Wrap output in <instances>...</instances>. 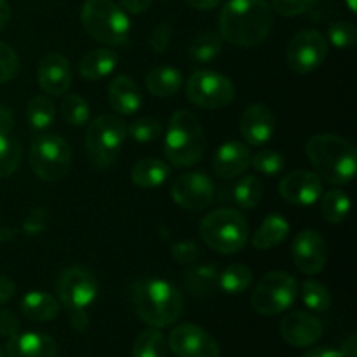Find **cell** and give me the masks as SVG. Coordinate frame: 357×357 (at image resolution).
<instances>
[{"mask_svg":"<svg viewBox=\"0 0 357 357\" xmlns=\"http://www.w3.org/2000/svg\"><path fill=\"white\" fill-rule=\"evenodd\" d=\"M274 10L267 0H229L220 13V37L239 47H253L268 37Z\"/></svg>","mask_w":357,"mask_h":357,"instance_id":"6da1fadb","label":"cell"},{"mask_svg":"<svg viewBox=\"0 0 357 357\" xmlns=\"http://www.w3.org/2000/svg\"><path fill=\"white\" fill-rule=\"evenodd\" d=\"M305 152L316 174L331 185L351 183L357 171L356 146L331 132L316 135L307 142Z\"/></svg>","mask_w":357,"mask_h":357,"instance_id":"7a4b0ae2","label":"cell"},{"mask_svg":"<svg viewBox=\"0 0 357 357\" xmlns=\"http://www.w3.org/2000/svg\"><path fill=\"white\" fill-rule=\"evenodd\" d=\"M132 305L143 323L152 328H167L183 314V296L171 282L149 278L132 286Z\"/></svg>","mask_w":357,"mask_h":357,"instance_id":"3957f363","label":"cell"},{"mask_svg":"<svg viewBox=\"0 0 357 357\" xmlns=\"http://www.w3.org/2000/svg\"><path fill=\"white\" fill-rule=\"evenodd\" d=\"M206 139L201 121L190 110H178L171 115L164 136V153L176 167H190L201 160Z\"/></svg>","mask_w":357,"mask_h":357,"instance_id":"277c9868","label":"cell"},{"mask_svg":"<svg viewBox=\"0 0 357 357\" xmlns=\"http://www.w3.org/2000/svg\"><path fill=\"white\" fill-rule=\"evenodd\" d=\"M58 302L70 314V323L75 331H86L89 326L87 309L96 300L98 281L93 272L84 267H68L59 274L56 282Z\"/></svg>","mask_w":357,"mask_h":357,"instance_id":"5b68a950","label":"cell"},{"mask_svg":"<svg viewBox=\"0 0 357 357\" xmlns=\"http://www.w3.org/2000/svg\"><path fill=\"white\" fill-rule=\"evenodd\" d=\"M80 20L87 33L100 44L117 47L128 42L131 23L122 7L112 0H86Z\"/></svg>","mask_w":357,"mask_h":357,"instance_id":"8992f818","label":"cell"},{"mask_svg":"<svg viewBox=\"0 0 357 357\" xmlns=\"http://www.w3.org/2000/svg\"><path fill=\"white\" fill-rule=\"evenodd\" d=\"M201 239L213 251L222 255H234L243 251L250 237L246 218L236 209H216L204 216L199 223Z\"/></svg>","mask_w":357,"mask_h":357,"instance_id":"52a82bcc","label":"cell"},{"mask_svg":"<svg viewBox=\"0 0 357 357\" xmlns=\"http://www.w3.org/2000/svg\"><path fill=\"white\" fill-rule=\"evenodd\" d=\"M128 136V126L119 115L103 114L89 121L86 129V153L96 169H107L119 157Z\"/></svg>","mask_w":357,"mask_h":357,"instance_id":"ba28073f","label":"cell"},{"mask_svg":"<svg viewBox=\"0 0 357 357\" xmlns=\"http://www.w3.org/2000/svg\"><path fill=\"white\" fill-rule=\"evenodd\" d=\"M30 166L42 181H61L72 167V149L58 135L35 136L30 146Z\"/></svg>","mask_w":357,"mask_h":357,"instance_id":"9c48e42d","label":"cell"},{"mask_svg":"<svg viewBox=\"0 0 357 357\" xmlns=\"http://www.w3.org/2000/svg\"><path fill=\"white\" fill-rule=\"evenodd\" d=\"M298 282L284 271L265 274L251 293V307L260 316H278L295 303Z\"/></svg>","mask_w":357,"mask_h":357,"instance_id":"30bf717a","label":"cell"},{"mask_svg":"<svg viewBox=\"0 0 357 357\" xmlns=\"http://www.w3.org/2000/svg\"><path fill=\"white\" fill-rule=\"evenodd\" d=\"M187 98L195 107L218 110L236 98V87L229 77L213 70H199L187 80Z\"/></svg>","mask_w":357,"mask_h":357,"instance_id":"8fae6325","label":"cell"},{"mask_svg":"<svg viewBox=\"0 0 357 357\" xmlns=\"http://www.w3.org/2000/svg\"><path fill=\"white\" fill-rule=\"evenodd\" d=\"M328 56V40L316 30L298 31L286 49L288 66L296 73H310L319 68Z\"/></svg>","mask_w":357,"mask_h":357,"instance_id":"7c38bea8","label":"cell"},{"mask_svg":"<svg viewBox=\"0 0 357 357\" xmlns=\"http://www.w3.org/2000/svg\"><path fill=\"white\" fill-rule=\"evenodd\" d=\"M167 347L176 357H220V345L197 324L185 323L174 328Z\"/></svg>","mask_w":357,"mask_h":357,"instance_id":"4fadbf2b","label":"cell"},{"mask_svg":"<svg viewBox=\"0 0 357 357\" xmlns=\"http://www.w3.org/2000/svg\"><path fill=\"white\" fill-rule=\"evenodd\" d=\"M171 197L188 211H202L215 199V183L204 173H185L173 181Z\"/></svg>","mask_w":357,"mask_h":357,"instance_id":"5bb4252c","label":"cell"},{"mask_svg":"<svg viewBox=\"0 0 357 357\" xmlns=\"http://www.w3.org/2000/svg\"><path fill=\"white\" fill-rule=\"evenodd\" d=\"M293 261L303 274H319L328 260V246L319 232L303 230L295 237L291 246Z\"/></svg>","mask_w":357,"mask_h":357,"instance_id":"9a60e30c","label":"cell"},{"mask_svg":"<svg viewBox=\"0 0 357 357\" xmlns=\"http://www.w3.org/2000/svg\"><path fill=\"white\" fill-rule=\"evenodd\" d=\"M279 194L289 204L310 206L323 194V181L312 171L296 169L282 178Z\"/></svg>","mask_w":357,"mask_h":357,"instance_id":"2e32d148","label":"cell"},{"mask_svg":"<svg viewBox=\"0 0 357 357\" xmlns=\"http://www.w3.org/2000/svg\"><path fill=\"white\" fill-rule=\"evenodd\" d=\"M37 80L40 89L51 96H61L70 89L73 80L72 66L68 58L59 52H49L42 58L37 70Z\"/></svg>","mask_w":357,"mask_h":357,"instance_id":"e0dca14e","label":"cell"},{"mask_svg":"<svg viewBox=\"0 0 357 357\" xmlns=\"http://www.w3.org/2000/svg\"><path fill=\"white\" fill-rule=\"evenodd\" d=\"M321 335H323V323L309 312L296 310L281 321V337L293 347H310L319 340Z\"/></svg>","mask_w":357,"mask_h":357,"instance_id":"ac0fdd59","label":"cell"},{"mask_svg":"<svg viewBox=\"0 0 357 357\" xmlns=\"http://www.w3.org/2000/svg\"><path fill=\"white\" fill-rule=\"evenodd\" d=\"M275 131V117L264 103H255L241 119V135L248 145L260 146L272 138Z\"/></svg>","mask_w":357,"mask_h":357,"instance_id":"d6986e66","label":"cell"},{"mask_svg":"<svg viewBox=\"0 0 357 357\" xmlns=\"http://www.w3.org/2000/svg\"><path fill=\"white\" fill-rule=\"evenodd\" d=\"M251 166V152L244 143L227 142L215 153V173L223 180H232L246 173Z\"/></svg>","mask_w":357,"mask_h":357,"instance_id":"ffe728a7","label":"cell"},{"mask_svg":"<svg viewBox=\"0 0 357 357\" xmlns=\"http://www.w3.org/2000/svg\"><path fill=\"white\" fill-rule=\"evenodd\" d=\"M7 357H58V345L45 333L20 331L7 340Z\"/></svg>","mask_w":357,"mask_h":357,"instance_id":"44dd1931","label":"cell"},{"mask_svg":"<svg viewBox=\"0 0 357 357\" xmlns=\"http://www.w3.org/2000/svg\"><path fill=\"white\" fill-rule=\"evenodd\" d=\"M108 103L119 115H132L142 107V93L135 80L119 75L108 86Z\"/></svg>","mask_w":357,"mask_h":357,"instance_id":"7402d4cb","label":"cell"},{"mask_svg":"<svg viewBox=\"0 0 357 357\" xmlns=\"http://www.w3.org/2000/svg\"><path fill=\"white\" fill-rule=\"evenodd\" d=\"M117 63L119 54L114 49H94V51H89L82 59H80L79 72L86 80L96 82V80H101L105 79V77L110 75L115 70V66H117Z\"/></svg>","mask_w":357,"mask_h":357,"instance_id":"603a6c76","label":"cell"},{"mask_svg":"<svg viewBox=\"0 0 357 357\" xmlns=\"http://www.w3.org/2000/svg\"><path fill=\"white\" fill-rule=\"evenodd\" d=\"M20 309L26 319L35 323H47L58 317L59 302L44 291H30L21 298Z\"/></svg>","mask_w":357,"mask_h":357,"instance_id":"cb8c5ba5","label":"cell"},{"mask_svg":"<svg viewBox=\"0 0 357 357\" xmlns=\"http://www.w3.org/2000/svg\"><path fill=\"white\" fill-rule=\"evenodd\" d=\"M145 84L152 96L169 98L180 91L183 77L173 66H155L146 73Z\"/></svg>","mask_w":357,"mask_h":357,"instance_id":"d4e9b609","label":"cell"},{"mask_svg":"<svg viewBox=\"0 0 357 357\" xmlns=\"http://www.w3.org/2000/svg\"><path fill=\"white\" fill-rule=\"evenodd\" d=\"M171 171L166 162L160 159H142L132 166L131 181L139 188H155L169 178Z\"/></svg>","mask_w":357,"mask_h":357,"instance_id":"484cf974","label":"cell"},{"mask_svg":"<svg viewBox=\"0 0 357 357\" xmlns=\"http://www.w3.org/2000/svg\"><path fill=\"white\" fill-rule=\"evenodd\" d=\"M289 223L281 215H268L264 220L257 232L253 234V246L260 251L272 250L274 246L281 244L288 237Z\"/></svg>","mask_w":357,"mask_h":357,"instance_id":"4316f807","label":"cell"},{"mask_svg":"<svg viewBox=\"0 0 357 357\" xmlns=\"http://www.w3.org/2000/svg\"><path fill=\"white\" fill-rule=\"evenodd\" d=\"M56 108L54 103L45 94H37L28 101L26 117L33 131H44L54 122Z\"/></svg>","mask_w":357,"mask_h":357,"instance_id":"83f0119b","label":"cell"},{"mask_svg":"<svg viewBox=\"0 0 357 357\" xmlns=\"http://www.w3.org/2000/svg\"><path fill=\"white\" fill-rule=\"evenodd\" d=\"M253 282V272L246 265H230L225 271L218 274V286L223 293L237 295V293L246 291Z\"/></svg>","mask_w":357,"mask_h":357,"instance_id":"f1b7e54d","label":"cell"},{"mask_svg":"<svg viewBox=\"0 0 357 357\" xmlns=\"http://www.w3.org/2000/svg\"><path fill=\"white\" fill-rule=\"evenodd\" d=\"M349 211H351V199L344 190L333 188L324 194L323 202H321V213L328 223L337 225V223L345 222Z\"/></svg>","mask_w":357,"mask_h":357,"instance_id":"f546056e","label":"cell"},{"mask_svg":"<svg viewBox=\"0 0 357 357\" xmlns=\"http://www.w3.org/2000/svg\"><path fill=\"white\" fill-rule=\"evenodd\" d=\"M218 274L220 272L215 265H199L187 272L185 284H187L188 291L194 295H208L215 286H218Z\"/></svg>","mask_w":357,"mask_h":357,"instance_id":"4dcf8cb0","label":"cell"},{"mask_svg":"<svg viewBox=\"0 0 357 357\" xmlns=\"http://www.w3.org/2000/svg\"><path fill=\"white\" fill-rule=\"evenodd\" d=\"M222 42L223 38L220 37V33L215 31H204V33L197 35V37L192 40L190 47H188V54L192 59L199 63H209L215 58H218V54L222 52Z\"/></svg>","mask_w":357,"mask_h":357,"instance_id":"1f68e13d","label":"cell"},{"mask_svg":"<svg viewBox=\"0 0 357 357\" xmlns=\"http://www.w3.org/2000/svg\"><path fill=\"white\" fill-rule=\"evenodd\" d=\"M166 338L159 328L142 331L132 345V357H166Z\"/></svg>","mask_w":357,"mask_h":357,"instance_id":"d6a6232c","label":"cell"},{"mask_svg":"<svg viewBox=\"0 0 357 357\" xmlns=\"http://www.w3.org/2000/svg\"><path fill=\"white\" fill-rule=\"evenodd\" d=\"M264 197V183L255 174L241 178L234 188V201L239 208L253 209Z\"/></svg>","mask_w":357,"mask_h":357,"instance_id":"836d02e7","label":"cell"},{"mask_svg":"<svg viewBox=\"0 0 357 357\" xmlns=\"http://www.w3.org/2000/svg\"><path fill=\"white\" fill-rule=\"evenodd\" d=\"M21 162V145L10 132H0V180L10 176Z\"/></svg>","mask_w":357,"mask_h":357,"instance_id":"e575fe53","label":"cell"},{"mask_svg":"<svg viewBox=\"0 0 357 357\" xmlns=\"http://www.w3.org/2000/svg\"><path fill=\"white\" fill-rule=\"evenodd\" d=\"M300 291H302V300L307 309L314 310V312H324V310L330 309L331 293L323 282L314 281V279L303 281Z\"/></svg>","mask_w":357,"mask_h":357,"instance_id":"d590c367","label":"cell"},{"mask_svg":"<svg viewBox=\"0 0 357 357\" xmlns=\"http://www.w3.org/2000/svg\"><path fill=\"white\" fill-rule=\"evenodd\" d=\"M61 115L70 126H80L87 124L91 119V110L87 101L79 94H66L61 101Z\"/></svg>","mask_w":357,"mask_h":357,"instance_id":"8d00e7d4","label":"cell"},{"mask_svg":"<svg viewBox=\"0 0 357 357\" xmlns=\"http://www.w3.org/2000/svg\"><path fill=\"white\" fill-rule=\"evenodd\" d=\"M128 135L131 136L135 142L152 143L160 138V135H162V126H160V122L157 121V119L142 117L129 124Z\"/></svg>","mask_w":357,"mask_h":357,"instance_id":"74e56055","label":"cell"},{"mask_svg":"<svg viewBox=\"0 0 357 357\" xmlns=\"http://www.w3.org/2000/svg\"><path fill=\"white\" fill-rule=\"evenodd\" d=\"M251 166L261 174H267V176H274L279 174L284 169V159L279 152L275 150H260L258 153H255L251 157Z\"/></svg>","mask_w":357,"mask_h":357,"instance_id":"f35d334b","label":"cell"},{"mask_svg":"<svg viewBox=\"0 0 357 357\" xmlns=\"http://www.w3.org/2000/svg\"><path fill=\"white\" fill-rule=\"evenodd\" d=\"M328 38L338 49H347L356 44L357 30L351 21H337L328 30Z\"/></svg>","mask_w":357,"mask_h":357,"instance_id":"ab89813d","label":"cell"},{"mask_svg":"<svg viewBox=\"0 0 357 357\" xmlns=\"http://www.w3.org/2000/svg\"><path fill=\"white\" fill-rule=\"evenodd\" d=\"M17 70H20V58H17L16 51L0 42V84L13 80Z\"/></svg>","mask_w":357,"mask_h":357,"instance_id":"60d3db41","label":"cell"},{"mask_svg":"<svg viewBox=\"0 0 357 357\" xmlns=\"http://www.w3.org/2000/svg\"><path fill=\"white\" fill-rule=\"evenodd\" d=\"M317 0H271L272 10H275L281 16H300V14L307 13L316 6Z\"/></svg>","mask_w":357,"mask_h":357,"instance_id":"b9f144b4","label":"cell"},{"mask_svg":"<svg viewBox=\"0 0 357 357\" xmlns=\"http://www.w3.org/2000/svg\"><path fill=\"white\" fill-rule=\"evenodd\" d=\"M45 225H47V211L40 206H35L24 218L23 232L30 237L40 236L45 230Z\"/></svg>","mask_w":357,"mask_h":357,"instance_id":"7bdbcfd3","label":"cell"},{"mask_svg":"<svg viewBox=\"0 0 357 357\" xmlns=\"http://www.w3.org/2000/svg\"><path fill=\"white\" fill-rule=\"evenodd\" d=\"M171 255H173V258L180 265H192L197 261L199 248L197 244L192 243V241H180V243L173 244Z\"/></svg>","mask_w":357,"mask_h":357,"instance_id":"ee69618b","label":"cell"},{"mask_svg":"<svg viewBox=\"0 0 357 357\" xmlns=\"http://www.w3.org/2000/svg\"><path fill=\"white\" fill-rule=\"evenodd\" d=\"M171 35H173V30H171V24L167 21H162L155 26V30L150 35V47L157 52V54H162L166 52V49L169 47Z\"/></svg>","mask_w":357,"mask_h":357,"instance_id":"f6af8a7d","label":"cell"},{"mask_svg":"<svg viewBox=\"0 0 357 357\" xmlns=\"http://www.w3.org/2000/svg\"><path fill=\"white\" fill-rule=\"evenodd\" d=\"M20 333V319L10 310H0V335L9 340Z\"/></svg>","mask_w":357,"mask_h":357,"instance_id":"bcb514c9","label":"cell"},{"mask_svg":"<svg viewBox=\"0 0 357 357\" xmlns=\"http://www.w3.org/2000/svg\"><path fill=\"white\" fill-rule=\"evenodd\" d=\"M121 7L131 14H142L152 6L153 0H119Z\"/></svg>","mask_w":357,"mask_h":357,"instance_id":"7dc6e473","label":"cell"},{"mask_svg":"<svg viewBox=\"0 0 357 357\" xmlns=\"http://www.w3.org/2000/svg\"><path fill=\"white\" fill-rule=\"evenodd\" d=\"M14 296V282L9 278L0 274V305L7 303Z\"/></svg>","mask_w":357,"mask_h":357,"instance_id":"c3c4849f","label":"cell"},{"mask_svg":"<svg viewBox=\"0 0 357 357\" xmlns=\"http://www.w3.org/2000/svg\"><path fill=\"white\" fill-rule=\"evenodd\" d=\"M14 126V115L7 107L0 105V132H10Z\"/></svg>","mask_w":357,"mask_h":357,"instance_id":"681fc988","label":"cell"},{"mask_svg":"<svg viewBox=\"0 0 357 357\" xmlns=\"http://www.w3.org/2000/svg\"><path fill=\"white\" fill-rule=\"evenodd\" d=\"M340 352L344 357H357V337L354 333L349 335V337L345 338L344 344H342Z\"/></svg>","mask_w":357,"mask_h":357,"instance_id":"f907efd6","label":"cell"},{"mask_svg":"<svg viewBox=\"0 0 357 357\" xmlns=\"http://www.w3.org/2000/svg\"><path fill=\"white\" fill-rule=\"evenodd\" d=\"M303 357H344L340 351L337 349H330V347H317L312 349V351L305 352Z\"/></svg>","mask_w":357,"mask_h":357,"instance_id":"816d5d0a","label":"cell"},{"mask_svg":"<svg viewBox=\"0 0 357 357\" xmlns=\"http://www.w3.org/2000/svg\"><path fill=\"white\" fill-rule=\"evenodd\" d=\"M185 3H188V6L199 10H211L215 7H218L222 3V0H185Z\"/></svg>","mask_w":357,"mask_h":357,"instance_id":"f5cc1de1","label":"cell"},{"mask_svg":"<svg viewBox=\"0 0 357 357\" xmlns=\"http://www.w3.org/2000/svg\"><path fill=\"white\" fill-rule=\"evenodd\" d=\"M10 6L7 3V0H0V31L6 30L7 24L10 21Z\"/></svg>","mask_w":357,"mask_h":357,"instance_id":"db71d44e","label":"cell"},{"mask_svg":"<svg viewBox=\"0 0 357 357\" xmlns=\"http://www.w3.org/2000/svg\"><path fill=\"white\" fill-rule=\"evenodd\" d=\"M17 230L14 229H0V243H9L16 237Z\"/></svg>","mask_w":357,"mask_h":357,"instance_id":"11a10c76","label":"cell"},{"mask_svg":"<svg viewBox=\"0 0 357 357\" xmlns=\"http://www.w3.org/2000/svg\"><path fill=\"white\" fill-rule=\"evenodd\" d=\"M347 6H349V9L352 10V13H356V10H357V0H347Z\"/></svg>","mask_w":357,"mask_h":357,"instance_id":"9f6ffc18","label":"cell"},{"mask_svg":"<svg viewBox=\"0 0 357 357\" xmlns=\"http://www.w3.org/2000/svg\"><path fill=\"white\" fill-rule=\"evenodd\" d=\"M0 357H6V354H3V351H2V349H0Z\"/></svg>","mask_w":357,"mask_h":357,"instance_id":"6f0895ef","label":"cell"}]
</instances>
